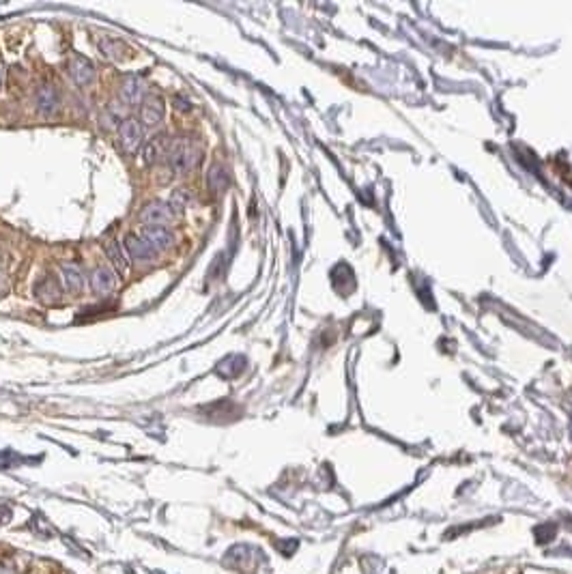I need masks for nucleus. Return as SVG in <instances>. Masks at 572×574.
<instances>
[{
    "label": "nucleus",
    "mask_w": 572,
    "mask_h": 574,
    "mask_svg": "<svg viewBox=\"0 0 572 574\" xmlns=\"http://www.w3.org/2000/svg\"><path fill=\"white\" fill-rule=\"evenodd\" d=\"M69 74H72V78H74L76 84L86 86V84H91L95 80V67H93V62L88 58L76 56L69 62Z\"/></svg>",
    "instance_id": "obj_9"
},
{
    "label": "nucleus",
    "mask_w": 572,
    "mask_h": 574,
    "mask_svg": "<svg viewBox=\"0 0 572 574\" xmlns=\"http://www.w3.org/2000/svg\"><path fill=\"white\" fill-rule=\"evenodd\" d=\"M140 121L145 127H157L164 121V101L157 95H149L142 99Z\"/></svg>",
    "instance_id": "obj_4"
},
{
    "label": "nucleus",
    "mask_w": 572,
    "mask_h": 574,
    "mask_svg": "<svg viewBox=\"0 0 572 574\" xmlns=\"http://www.w3.org/2000/svg\"><path fill=\"white\" fill-rule=\"evenodd\" d=\"M168 166H171V171L175 175H183L187 171H192V168L198 163L200 159V151L194 149L185 138H179L171 145V151H168Z\"/></svg>",
    "instance_id": "obj_1"
},
{
    "label": "nucleus",
    "mask_w": 572,
    "mask_h": 574,
    "mask_svg": "<svg viewBox=\"0 0 572 574\" xmlns=\"http://www.w3.org/2000/svg\"><path fill=\"white\" fill-rule=\"evenodd\" d=\"M226 171L224 168L220 166V163H213L211 168H209V175H207V183H209V187L213 189V192H222L224 187H226Z\"/></svg>",
    "instance_id": "obj_16"
},
{
    "label": "nucleus",
    "mask_w": 572,
    "mask_h": 574,
    "mask_svg": "<svg viewBox=\"0 0 572 574\" xmlns=\"http://www.w3.org/2000/svg\"><path fill=\"white\" fill-rule=\"evenodd\" d=\"M35 101H37V110L46 116L54 114L58 110V93L52 84H41L35 93Z\"/></svg>",
    "instance_id": "obj_8"
},
{
    "label": "nucleus",
    "mask_w": 572,
    "mask_h": 574,
    "mask_svg": "<svg viewBox=\"0 0 572 574\" xmlns=\"http://www.w3.org/2000/svg\"><path fill=\"white\" fill-rule=\"evenodd\" d=\"M9 521H11V510L5 508V505H0V525H5Z\"/></svg>",
    "instance_id": "obj_19"
},
{
    "label": "nucleus",
    "mask_w": 572,
    "mask_h": 574,
    "mask_svg": "<svg viewBox=\"0 0 572 574\" xmlns=\"http://www.w3.org/2000/svg\"><path fill=\"white\" fill-rule=\"evenodd\" d=\"M106 252H108L110 260L114 262V267L119 269V272H125V267H127V260H125V254H123V250L119 248V241H114V239H108V241H106Z\"/></svg>",
    "instance_id": "obj_17"
},
{
    "label": "nucleus",
    "mask_w": 572,
    "mask_h": 574,
    "mask_svg": "<svg viewBox=\"0 0 572 574\" xmlns=\"http://www.w3.org/2000/svg\"><path fill=\"white\" fill-rule=\"evenodd\" d=\"M119 140H121V147L125 153H136L142 147V125L136 119L121 121Z\"/></svg>",
    "instance_id": "obj_3"
},
{
    "label": "nucleus",
    "mask_w": 572,
    "mask_h": 574,
    "mask_svg": "<svg viewBox=\"0 0 572 574\" xmlns=\"http://www.w3.org/2000/svg\"><path fill=\"white\" fill-rule=\"evenodd\" d=\"M175 218V211L171 209L168 202H159V200H153L149 205L140 211V222L147 226V228H166L168 222H173Z\"/></svg>",
    "instance_id": "obj_2"
},
{
    "label": "nucleus",
    "mask_w": 572,
    "mask_h": 574,
    "mask_svg": "<svg viewBox=\"0 0 572 574\" xmlns=\"http://www.w3.org/2000/svg\"><path fill=\"white\" fill-rule=\"evenodd\" d=\"M121 95L127 104H140L145 99V82L136 76H127L121 86Z\"/></svg>",
    "instance_id": "obj_12"
},
{
    "label": "nucleus",
    "mask_w": 572,
    "mask_h": 574,
    "mask_svg": "<svg viewBox=\"0 0 572 574\" xmlns=\"http://www.w3.org/2000/svg\"><path fill=\"white\" fill-rule=\"evenodd\" d=\"M3 78H5V69H3V65H0V86H3Z\"/></svg>",
    "instance_id": "obj_20"
},
{
    "label": "nucleus",
    "mask_w": 572,
    "mask_h": 574,
    "mask_svg": "<svg viewBox=\"0 0 572 574\" xmlns=\"http://www.w3.org/2000/svg\"><path fill=\"white\" fill-rule=\"evenodd\" d=\"M142 239L157 254V252H164L173 246V232L168 228H145Z\"/></svg>",
    "instance_id": "obj_10"
},
{
    "label": "nucleus",
    "mask_w": 572,
    "mask_h": 574,
    "mask_svg": "<svg viewBox=\"0 0 572 574\" xmlns=\"http://www.w3.org/2000/svg\"><path fill=\"white\" fill-rule=\"evenodd\" d=\"M37 297L44 299V301H50V303L56 301L60 297V288H58L56 280L54 278H46L44 282H39L37 284Z\"/></svg>",
    "instance_id": "obj_14"
},
{
    "label": "nucleus",
    "mask_w": 572,
    "mask_h": 574,
    "mask_svg": "<svg viewBox=\"0 0 572 574\" xmlns=\"http://www.w3.org/2000/svg\"><path fill=\"white\" fill-rule=\"evenodd\" d=\"M62 280L67 291H74V293H78L84 286V276L78 265H62Z\"/></svg>",
    "instance_id": "obj_13"
},
{
    "label": "nucleus",
    "mask_w": 572,
    "mask_h": 574,
    "mask_svg": "<svg viewBox=\"0 0 572 574\" xmlns=\"http://www.w3.org/2000/svg\"><path fill=\"white\" fill-rule=\"evenodd\" d=\"M168 151H171V138L166 136V133H159V136L151 138L145 149H142V155H145V161L147 163H157L161 161L164 157H168Z\"/></svg>",
    "instance_id": "obj_7"
},
{
    "label": "nucleus",
    "mask_w": 572,
    "mask_h": 574,
    "mask_svg": "<svg viewBox=\"0 0 572 574\" xmlns=\"http://www.w3.org/2000/svg\"><path fill=\"white\" fill-rule=\"evenodd\" d=\"M114 284H117V276L110 267H97L91 274V288L99 295L110 293L114 288Z\"/></svg>",
    "instance_id": "obj_11"
},
{
    "label": "nucleus",
    "mask_w": 572,
    "mask_h": 574,
    "mask_svg": "<svg viewBox=\"0 0 572 574\" xmlns=\"http://www.w3.org/2000/svg\"><path fill=\"white\" fill-rule=\"evenodd\" d=\"M189 200H192L189 192L181 187V189H175V194L171 196V200H168V205H171L173 211H183L189 205Z\"/></svg>",
    "instance_id": "obj_18"
},
{
    "label": "nucleus",
    "mask_w": 572,
    "mask_h": 574,
    "mask_svg": "<svg viewBox=\"0 0 572 574\" xmlns=\"http://www.w3.org/2000/svg\"><path fill=\"white\" fill-rule=\"evenodd\" d=\"M123 248L127 252V256L136 262H151L155 258V252L147 246V241L142 237H133V234H127Z\"/></svg>",
    "instance_id": "obj_5"
},
{
    "label": "nucleus",
    "mask_w": 572,
    "mask_h": 574,
    "mask_svg": "<svg viewBox=\"0 0 572 574\" xmlns=\"http://www.w3.org/2000/svg\"><path fill=\"white\" fill-rule=\"evenodd\" d=\"M99 50H102L112 60L125 58V52H127V48L121 41H117V39H102V41H99Z\"/></svg>",
    "instance_id": "obj_15"
},
{
    "label": "nucleus",
    "mask_w": 572,
    "mask_h": 574,
    "mask_svg": "<svg viewBox=\"0 0 572 574\" xmlns=\"http://www.w3.org/2000/svg\"><path fill=\"white\" fill-rule=\"evenodd\" d=\"M258 555H260V551H256L248 545H239V547H232L226 553V563L232 568H250L256 563Z\"/></svg>",
    "instance_id": "obj_6"
}]
</instances>
